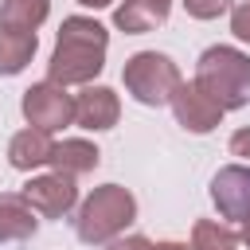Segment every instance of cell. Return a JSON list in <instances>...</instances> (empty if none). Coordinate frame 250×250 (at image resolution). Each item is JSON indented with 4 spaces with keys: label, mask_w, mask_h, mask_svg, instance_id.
Segmentation results:
<instances>
[{
    "label": "cell",
    "mask_w": 250,
    "mask_h": 250,
    "mask_svg": "<svg viewBox=\"0 0 250 250\" xmlns=\"http://www.w3.org/2000/svg\"><path fill=\"white\" fill-rule=\"evenodd\" d=\"M156 250H191V246H184V242H156Z\"/></svg>",
    "instance_id": "obj_21"
},
{
    "label": "cell",
    "mask_w": 250,
    "mask_h": 250,
    "mask_svg": "<svg viewBox=\"0 0 250 250\" xmlns=\"http://www.w3.org/2000/svg\"><path fill=\"white\" fill-rule=\"evenodd\" d=\"M168 16H172V0H121L113 8V23L125 35L156 31L160 23H168Z\"/></svg>",
    "instance_id": "obj_10"
},
{
    "label": "cell",
    "mask_w": 250,
    "mask_h": 250,
    "mask_svg": "<svg viewBox=\"0 0 250 250\" xmlns=\"http://www.w3.org/2000/svg\"><path fill=\"white\" fill-rule=\"evenodd\" d=\"M230 4H234V0H184V12L195 16V20H215V16H223Z\"/></svg>",
    "instance_id": "obj_17"
},
{
    "label": "cell",
    "mask_w": 250,
    "mask_h": 250,
    "mask_svg": "<svg viewBox=\"0 0 250 250\" xmlns=\"http://www.w3.org/2000/svg\"><path fill=\"white\" fill-rule=\"evenodd\" d=\"M51 152H55V141H51V133H43V129H20L12 141H8V164L16 168V172H31V168H43V164H51Z\"/></svg>",
    "instance_id": "obj_11"
},
{
    "label": "cell",
    "mask_w": 250,
    "mask_h": 250,
    "mask_svg": "<svg viewBox=\"0 0 250 250\" xmlns=\"http://www.w3.org/2000/svg\"><path fill=\"white\" fill-rule=\"evenodd\" d=\"M238 242H246V246H250V219L242 223V230H238Z\"/></svg>",
    "instance_id": "obj_23"
},
{
    "label": "cell",
    "mask_w": 250,
    "mask_h": 250,
    "mask_svg": "<svg viewBox=\"0 0 250 250\" xmlns=\"http://www.w3.org/2000/svg\"><path fill=\"white\" fill-rule=\"evenodd\" d=\"M125 90L141 102V105H168L172 94L180 90V66L160 55V51H137L133 59H125Z\"/></svg>",
    "instance_id": "obj_4"
},
{
    "label": "cell",
    "mask_w": 250,
    "mask_h": 250,
    "mask_svg": "<svg viewBox=\"0 0 250 250\" xmlns=\"http://www.w3.org/2000/svg\"><path fill=\"white\" fill-rule=\"evenodd\" d=\"M51 12V0H4L0 4V31H35Z\"/></svg>",
    "instance_id": "obj_14"
},
{
    "label": "cell",
    "mask_w": 250,
    "mask_h": 250,
    "mask_svg": "<svg viewBox=\"0 0 250 250\" xmlns=\"http://www.w3.org/2000/svg\"><path fill=\"white\" fill-rule=\"evenodd\" d=\"M20 195L35 207V215H43V219H62V215L78 203V184H74V176L51 172V176L27 180Z\"/></svg>",
    "instance_id": "obj_6"
},
{
    "label": "cell",
    "mask_w": 250,
    "mask_h": 250,
    "mask_svg": "<svg viewBox=\"0 0 250 250\" xmlns=\"http://www.w3.org/2000/svg\"><path fill=\"white\" fill-rule=\"evenodd\" d=\"M35 31H0V74H20L35 59Z\"/></svg>",
    "instance_id": "obj_15"
},
{
    "label": "cell",
    "mask_w": 250,
    "mask_h": 250,
    "mask_svg": "<svg viewBox=\"0 0 250 250\" xmlns=\"http://www.w3.org/2000/svg\"><path fill=\"white\" fill-rule=\"evenodd\" d=\"M121 117V102L109 86H86L78 98H74V121L90 133H102V129H113Z\"/></svg>",
    "instance_id": "obj_9"
},
{
    "label": "cell",
    "mask_w": 250,
    "mask_h": 250,
    "mask_svg": "<svg viewBox=\"0 0 250 250\" xmlns=\"http://www.w3.org/2000/svg\"><path fill=\"white\" fill-rule=\"evenodd\" d=\"M191 250H238V234L215 219H199L191 227Z\"/></svg>",
    "instance_id": "obj_16"
},
{
    "label": "cell",
    "mask_w": 250,
    "mask_h": 250,
    "mask_svg": "<svg viewBox=\"0 0 250 250\" xmlns=\"http://www.w3.org/2000/svg\"><path fill=\"white\" fill-rule=\"evenodd\" d=\"M230 152H234V156H242V160H250V129L230 133Z\"/></svg>",
    "instance_id": "obj_20"
},
{
    "label": "cell",
    "mask_w": 250,
    "mask_h": 250,
    "mask_svg": "<svg viewBox=\"0 0 250 250\" xmlns=\"http://www.w3.org/2000/svg\"><path fill=\"white\" fill-rule=\"evenodd\" d=\"M109 31L90 16H66L55 39V55L47 62V82L59 86H86L105 66Z\"/></svg>",
    "instance_id": "obj_1"
},
{
    "label": "cell",
    "mask_w": 250,
    "mask_h": 250,
    "mask_svg": "<svg viewBox=\"0 0 250 250\" xmlns=\"http://www.w3.org/2000/svg\"><path fill=\"white\" fill-rule=\"evenodd\" d=\"M172 113H176V125H184L188 133H211V129H219V121H223V109L195 86V78L191 82H180V90L172 94Z\"/></svg>",
    "instance_id": "obj_8"
},
{
    "label": "cell",
    "mask_w": 250,
    "mask_h": 250,
    "mask_svg": "<svg viewBox=\"0 0 250 250\" xmlns=\"http://www.w3.org/2000/svg\"><path fill=\"white\" fill-rule=\"evenodd\" d=\"M230 31H234V39L250 43V0H242V4L230 8Z\"/></svg>",
    "instance_id": "obj_18"
},
{
    "label": "cell",
    "mask_w": 250,
    "mask_h": 250,
    "mask_svg": "<svg viewBox=\"0 0 250 250\" xmlns=\"http://www.w3.org/2000/svg\"><path fill=\"white\" fill-rule=\"evenodd\" d=\"M78 4H82V8H109L113 0H78Z\"/></svg>",
    "instance_id": "obj_22"
},
{
    "label": "cell",
    "mask_w": 250,
    "mask_h": 250,
    "mask_svg": "<svg viewBox=\"0 0 250 250\" xmlns=\"http://www.w3.org/2000/svg\"><path fill=\"white\" fill-rule=\"evenodd\" d=\"M98 160H102L98 145H90V141H82V137H66V141H59V145H55V152H51V168H55V172H62V176L94 172V168H98Z\"/></svg>",
    "instance_id": "obj_13"
},
{
    "label": "cell",
    "mask_w": 250,
    "mask_h": 250,
    "mask_svg": "<svg viewBox=\"0 0 250 250\" xmlns=\"http://www.w3.org/2000/svg\"><path fill=\"white\" fill-rule=\"evenodd\" d=\"M20 109H23L27 125L43 129V133H55V129H62V125L74 121V98L59 82H35V86H27Z\"/></svg>",
    "instance_id": "obj_5"
},
{
    "label": "cell",
    "mask_w": 250,
    "mask_h": 250,
    "mask_svg": "<svg viewBox=\"0 0 250 250\" xmlns=\"http://www.w3.org/2000/svg\"><path fill=\"white\" fill-rule=\"evenodd\" d=\"M211 199H215V207H219L223 219H230V223L242 227L250 219V168L246 164L219 168L215 180H211Z\"/></svg>",
    "instance_id": "obj_7"
},
{
    "label": "cell",
    "mask_w": 250,
    "mask_h": 250,
    "mask_svg": "<svg viewBox=\"0 0 250 250\" xmlns=\"http://www.w3.org/2000/svg\"><path fill=\"white\" fill-rule=\"evenodd\" d=\"M195 86L227 113L250 102V55L238 47H207L195 62Z\"/></svg>",
    "instance_id": "obj_2"
},
{
    "label": "cell",
    "mask_w": 250,
    "mask_h": 250,
    "mask_svg": "<svg viewBox=\"0 0 250 250\" xmlns=\"http://www.w3.org/2000/svg\"><path fill=\"white\" fill-rule=\"evenodd\" d=\"M137 219V199L129 188L121 184H102L86 195V203L78 207V219H74V230L82 242L90 246H102V242H113L129 223Z\"/></svg>",
    "instance_id": "obj_3"
},
{
    "label": "cell",
    "mask_w": 250,
    "mask_h": 250,
    "mask_svg": "<svg viewBox=\"0 0 250 250\" xmlns=\"http://www.w3.org/2000/svg\"><path fill=\"white\" fill-rule=\"evenodd\" d=\"M35 207L16 191H0V242H23L35 234Z\"/></svg>",
    "instance_id": "obj_12"
},
{
    "label": "cell",
    "mask_w": 250,
    "mask_h": 250,
    "mask_svg": "<svg viewBox=\"0 0 250 250\" xmlns=\"http://www.w3.org/2000/svg\"><path fill=\"white\" fill-rule=\"evenodd\" d=\"M105 250H156V242H148L145 234H129V238H113V242H105Z\"/></svg>",
    "instance_id": "obj_19"
}]
</instances>
